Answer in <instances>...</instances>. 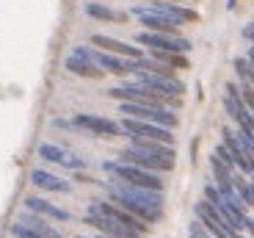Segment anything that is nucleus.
I'll return each instance as SVG.
<instances>
[{
    "instance_id": "nucleus-20",
    "label": "nucleus",
    "mask_w": 254,
    "mask_h": 238,
    "mask_svg": "<svg viewBox=\"0 0 254 238\" xmlns=\"http://www.w3.org/2000/svg\"><path fill=\"white\" fill-rule=\"evenodd\" d=\"M152 58L160 64L172 67V70H188V58L183 53H166V50H152Z\"/></svg>"
},
{
    "instance_id": "nucleus-27",
    "label": "nucleus",
    "mask_w": 254,
    "mask_h": 238,
    "mask_svg": "<svg viewBox=\"0 0 254 238\" xmlns=\"http://www.w3.org/2000/svg\"><path fill=\"white\" fill-rule=\"evenodd\" d=\"M238 6V0H227V8H235Z\"/></svg>"
},
{
    "instance_id": "nucleus-5",
    "label": "nucleus",
    "mask_w": 254,
    "mask_h": 238,
    "mask_svg": "<svg viewBox=\"0 0 254 238\" xmlns=\"http://www.w3.org/2000/svg\"><path fill=\"white\" fill-rule=\"evenodd\" d=\"M122 130H125V136H141V139H152V142L174 144L172 128H163V125H155V122H144V119H133V116H125Z\"/></svg>"
},
{
    "instance_id": "nucleus-28",
    "label": "nucleus",
    "mask_w": 254,
    "mask_h": 238,
    "mask_svg": "<svg viewBox=\"0 0 254 238\" xmlns=\"http://www.w3.org/2000/svg\"><path fill=\"white\" fill-rule=\"evenodd\" d=\"M169 3H180V0H169Z\"/></svg>"
},
{
    "instance_id": "nucleus-2",
    "label": "nucleus",
    "mask_w": 254,
    "mask_h": 238,
    "mask_svg": "<svg viewBox=\"0 0 254 238\" xmlns=\"http://www.w3.org/2000/svg\"><path fill=\"white\" fill-rule=\"evenodd\" d=\"M102 169H105L114 180L130 183V186H141V188H152V191H163V180H160L152 169H141V166L127 163V161H105Z\"/></svg>"
},
{
    "instance_id": "nucleus-8",
    "label": "nucleus",
    "mask_w": 254,
    "mask_h": 238,
    "mask_svg": "<svg viewBox=\"0 0 254 238\" xmlns=\"http://www.w3.org/2000/svg\"><path fill=\"white\" fill-rule=\"evenodd\" d=\"M72 125H75V128L89 130L91 136H102V139H114V136H122V133H125L119 122H114V119H105V116H94V114H77L75 119H72Z\"/></svg>"
},
{
    "instance_id": "nucleus-15",
    "label": "nucleus",
    "mask_w": 254,
    "mask_h": 238,
    "mask_svg": "<svg viewBox=\"0 0 254 238\" xmlns=\"http://www.w3.org/2000/svg\"><path fill=\"white\" fill-rule=\"evenodd\" d=\"M25 208H28V211H33V213H42L45 219H56V222H66V219H69V213L64 211V208L53 205V202L42 200V197H28Z\"/></svg>"
},
{
    "instance_id": "nucleus-3",
    "label": "nucleus",
    "mask_w": 254,
    "mask_h": 238,
    "mask_svg": "<svg viewBox=\"0 0 254 238\" xmlns=\"http://www.w3.org/2000/svg\"><path fill=\"white\" fill-rule=\"evenodd\" d=\"M119 111L125 116H133V119H144V122H155L163 125V128H177V114L163 105H152V103H122Z\"/></svg>"
},
{
    "instance_id": "nucleus-26",
    "label": "nucleus",
    "mask_w": 254,
    "mask_h": 238,
    "mask_svg": "<svg viewBox=\"0 0 254 238\" xmlns=\"http://www.w3.org/2000/svg\"><path fill=\"white\" fill-rule=\"evenodd\" d=\"M246 230H249V233H252V238H254V222H252V219H249V225H246Z\"/></svg>"
},
{
    "instance_id": "nucleus-16",
    "label": "nucleus",
    "mask_w": 254,
    "mask_h": 238,
    "mask_svg": "<svg viewBox=\"0 0 254 238\" xmlns=\"http://www.w3.org/2000/svg\"><path fill=\"white\" fill-rule=\"evenodd\" d=\"M91 58L97 61V67H100L102 72H111V75H127L130 72V67H127V61L130 58H119L116 53H105V50H100V53H91Z\"/></svg>"
},
{
    "instance_id": "nucleus-29",
    "label": "nucleus",
    "mask_w": 254,
    "mask_h": 238,
    "mask_svg": "<svg viewBox=\"0 0 254 238\" xmlns=\"http://www.w3.org/2000/svg\"><path fill=\"white\" fill-rule=\"evenodd\" d=\"M252 116H254V111H252Z\"/></svg>"
},
{
    "instance_id": "nucleus-10",
    "label": "nucleus",
    "mask_w": 254,
    "mask_h": 238,
    "mask_svg": "<svg viewBox=\"0 0 254 238\" xmlns=\"http://www.w3.org/2000/svg\"><path fill=\"white\" fill-rule=\"evenodd\" d=\"M91 53L94 50H89V47H75V50L66 56V70L72 72V75H80V78H102V70L97 67V61L91 58Z\"/></svg>"
},
{
    "instance_id": "nucleus-12",
    "label": "nucleus",
    "mask_w": 254,
    "mask_h": 238,
    "mask_svg": "<svg viewBox=\"0 0 254 238\" xmlns=\"http://www.w3.org/2000/svg\"><path fill=\"white\" fill-rule=\"evenodd\" d=\"M39 155H42L45 161L58 163V166H66V169H75V172H77V169L86 166V161H83V158L72 155L69 150L58 147V144H42V147H39Z\"/></svg>"
},
{
    "instance_id": "nucleus-7",
    "label": "nucleus",
    "mask_w": 254,
    "mask_h": 238,
    "mask_svg": "<svg viewBox=\"0 0 254 238\" xmlns=\"http://www.w3.org/2000/svg\"><path fill=\"white\" fill-rule=\"evenodd\" d=\"M119 161L127 163H135L141 169H152V172H172L174 169V158H163V155H149L144 150H135V147H127L119 153Z\"/></svg>"
},
{
    "instance_id": "nucleus-14",
    "label": "nucleus",
    "mask_w": 254,
    "mask_h": 238,
    "mask_svg": "<svg viewBox=\"0 0 254 238\" xmlns=\"http://www.w3.org/2000/svg\"><path fill=\"white\" fill-rule=\"evenodd\" d=\"M31 183L39 188H45V191H56V194H66L72 188L69 180H64V177H58V174H53V172H45V169H33Z\"/></svg>"
},
{
    "instance_id": "nucleus-11",
    "label": "nucleus",
    "mask_w": 254,
    "mask_h": 238,
    "mask_svg": "<svg viewBox=\"0 0 254 238\" xmlns=\"http://www.w3.org/2000/svg\"><path fill=\"white\" fill-rule=\"evenodd\" d=\"M133 14L141 19V25H144L146 31H155V33H177V28H180V22H174L172 17H166V14L155 11L152 6H149V8L135 6Z\"/></svg>"
},
{
    "instance_id": "nucleus-4",
    "label": "nucleus",
    "mask_w": 254,
    "mask_h": 238,
    "mask_svg": "<svg viewBox=\"0 0 254 238\" xmlns=\"http://www.w3.org/2000/svg\"><path fill=\"white\" fill-rule=\"evenodd\" d=\"M135 42L144 47H152V50H166V53H188L190 42L177 33H155V31H141L135 36Z\"/></svg>"
},
{
    "instance_id": "nucleus-23",
    "label": "nucleus",
    "mask_w": 254,
    "mask_h": 238,
    "mask_svg": "<svg viewBox=\"0 0 254 238\" xmlns=\"http://www.w3.org/2000/svg\"><path fill=\"white\" fill-rule=\"evenodd\" d=\"M221 197H224V194L218 191V186H204V200H207L210 205H218Z\"/></svg>"
},
{
    "instance_id": "nucleus-19",
    "label": "nucleus",
    "mask_w": 254,
    "mask_h": 238,
    "mask_svg": "<svg viewBox=\"0 0 254 238\" xmlns=\"http://www.w3.org/2000/svg\"><path fill=\"white\" fill-rule=\"evenodd\" d=\"M86 14L94 17V19H105V22H125L127 19V14L114 11V8L102 6V3H86Z\"/></svg>"
},
{
    "instance_id": "nucleus-6",
    "label": "nucleus",
    "mask_w": 254,
    "mask_h": 238,
    "mask_svg": "<svg viewBox=\"0 0 254 238\" xmlns=\"http://www.w3.org/2000/svg\"><path fill=\"white\" fill-rule=\"evenodd\" d=\"M89 211H97V213H105V216H111V219H116V222H122V225H127V227H133L135 233H141L144 236L146 230H149V225H146L144 219H138V216H133V213L127 211V208H122L119 202H102V200H91L89 202Z\"/></svg>"
},
{
    "instance_id": "nucleus-13",
    "label": "nucleus",
    "mask_w": 254,
    "mask_h": 238,
    "mask_svg": "<svg viewBox=\"0 0 254 238\" xmlns=\"http://www.w3.org/2000/svg\"><path fill=\"white\" fill-rule=\"evenodd\" d=\"M91 45L102 47L105 53L125 56V58H144L141 47H133V45H127V42H119V39H111V36H102V33H94V36H91Z\"/></svg>"
},
{
    "instance_id": "nucleus-1",
    "label": "nucleus",
    "mask_w": 254,
    "mask_h": 238,
    "mask_svg": "<svg viewBox=\"0 0 254 238\" xmlns=\"http://www.w3.org/2000/svg\"><path fill=\"white\" fill-rule=\"evenodd\" d=\"M108 188L111 200L119 202L122 208L144 219L146 225H152L163 216V197L160 191H152V188H141V186H130V183H122V180H114V183H105Z\"/></svg>"
},
{
    "instance_id": "nucleus-18",
    "label": "nucleus",
    "mask_w": 254,
    "mask_h": 238,
    "mask_svg": "<svg viewBox=\"0 0 254 238\" xmlns=\"http://www.w3.org/2000/svg\"><path fill=\"white\" fill-rule=\"evenodd\" d=\"M155 11L166 14V17H172L174 22H193L196 19V11H190V8H183V6H174V3H169V0H163V3H152Z\"/></svg>"
},
{
    "instance_id": "nucleus-17",
    "label": "nucleus",
    "mask_w": 254,
    "mask_h": 238,
    "mask_svg": "<svg viewBox=\"0 0 254 238\" xmlns=\"http://www.w3.org/2000/svg\"><path fill=\"white\" fill-rule=\"evenodd\" d=\"M17 222H22V225L33 227V230H36V233H42L45 238H64V236H61V230H56L53 225H47L42 213H33V211H28V213H22V216H19Z\"/></svg>"
},
{
    "instance_id": "nucleus-25",
    "label": "nucleus",
    "mask_w": 254,
    "mask_h": 238,
    "mask_svg": "<svg viewBox=\"0 0 254 238\" xmlns=\"http://www.w3.org/2000/svg\"><path fill=\"white\" fill-rule=\"evenodd\" d=\"M243 36H246V39H252V45H254V25L243 28Z\"/></svg>"
},
{
    "instance_id": "nucleus-22",
    "label": "nucleus",
    "mask_w": 254,
    "mask_h": 238,
    "mask_svg": "<svg viewBox=\"0 0 254 238\" xmlns=\"http://www.w3.org/2000/svg\"><path fill=\"white\" fill-rule=\"evenodd\" d=\"M235 72L241 75V80H249V72H252L249 58H235Z\"/></svg>"
},
{
    "instance_id": "nucleus-21",
    "label": "nucleus",
    "mask_w": 254,
    "mask_h": 238,
    "mask_svg": "<svg viewBox=\"0 0 254 238\" xmlns=\"http://www.w3.org/2000/svg\"><path fill=\"white\" fill-rule=\"evenodd\" d=\"M11 236L14 238H45L42 233H36L33 227L22 225V222H14V225H11Z\"/></svg>"
},
{
    "instance_id": "nucleus-9",
    "label": "nucleus",
    "mask_w": 254,
    "mask_h": 238,
    "mask_svg": "<svg viewBox=\"0 0 254 238\" xmlns=\"http://www.w3.org/2000/svg\"><path fill=\"white\" fill-rule=\"evenodd\" d=\"M86 225L97 227L102 236H111V238H141V233H135L133 227H127V225H122V222L111 219L105 213H97V211L86 213Z\"/></svg>"
},
{
    "instance_id": "nucleus-24",
    "label": "nucleus",
    "mask_w": 254,
    "mask_h": 238,
    "mask_svg": "<svg viewBox=\"0 0 254 238\" xmlns=\"http://www.w3.org/2000/svg\"><path fill=\"white\" fill-rule=\"evenodd\" d=\"M216 155L221 158L224 163H227L229 169H235V158H232V153H229V147H227V144H221V147H216Z\"/></svg>"
}]
</instances>
